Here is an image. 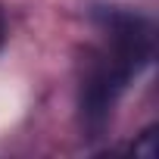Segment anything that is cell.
I'll use <instances>...</instances> for the list:
<instances>
[{"label": "cell", "mask_w": 159, "mask_h": 159, "mask_svg": "<svg viewBox=\"0 0 159 159\" xmlns=\"http://www.w3.org/2000/svg\"><path fill=\"white\" fill-rule=\"evenodd\" d=\"M3 38H7V22H3V10H0V44H3Z\"/></svg>", "instance_id": "cell-2"}, {"label": "cell", "mask_w": 159, "mask_h": 159, "mask_svg": "<svg viewBox=\"0 0 159 159\" xmlns=\"http://www.w3.org/2000/svg\"><path fill=\"white\" fill-rule=\"evenodd\" d=\"M131 150H134V156L153 159V156H156V128H147V131H143V137H140V143H134Z\"/></svg>", "instance_id": "cell-1"}]
</instances>
